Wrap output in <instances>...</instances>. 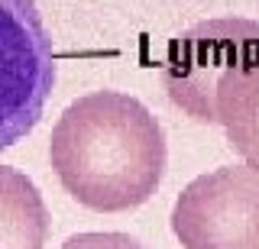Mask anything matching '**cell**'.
<instances>
[{
    "label": "cell",
    "mask_w": 259,
    "mask_h": 249,
    "mask_svg": "<svg viewBox=\"0 0 259 249\" xmlns=\"http://www.w3.org/2000/svg\"><path fill=\"white\" fill-rule=\"evenodd\" d=\"M49 162L81 207L123 214L156 194L168 162L165 130L143 101L123 91H91L62 110Z\"/></svg>",
    "instance_id": "1"
},
{
    "label": "cell",
    "mask_w": 259,
    "mask_h": 249,
    "mask_svg": "<svg viewBox=\"0 0 259 249\" xmlns=\"http://www.w3.org/2000/svg\"><path fill=\"white\" fill-rule=\"evenodd\" d=\"M168 101L204 126H224L230 149L259 172V23L204 20L168 42L162 59Z\"/></svg>",
    "instance_id": "2"
},
{
    "label": "cell",
    "mask_w": 259,
    "mask_h": 249,
    "mask_svg": "<svg viewBox=\"0 0 259 249\" xmlns=\"http://www.w3.org/2000/svg\"><path fill=\"white\" fill-rule=\"evenodd\" d=\"M55 87V52L36 0H0V152L39 126Z\"/></svg>",
    "instance_id": "3"
},
{
    "label": "cell",
    "mask_w": 259,
    "mask_h": 249,
    "mask_svg": "<svg viewBox=\"0 0 259 249\" xmlns=\"http://www.w3.org/2000/svg\"><path fill=\"white\" fill-rule=\"evenodd\" d=\"M182 249H259V172L224 165L182 188L172 207Z\"/></svg>",
    "instance_id": "4"
},
{
    "label": "cell",
    "mask_w": 259,
    "mask_h": 249,
    "mask_svg": "<svg viewBox=\"0 0 259 249\" xmlns=\"http://www.w3.org/2000/svg\"><path fill=\"white\" fill-rule=\"evenodd\" d=\"M52 214L36 181L13 165H0V249H46Z\"/></svg>",
    "instance_id": "5"
},
{
    "label": "cell",
    "mask_w": 259,
    "mask_h": 249,
    "mask_svg": "<svg viewBox=\"0 0 259 249\" xmlns=\"http://www.w3.org/2000/svg\"><path fill=\"white\" fill-rule=\"evenodd\" d=\"M62 249H146L130 233H75L65 239Z\"/></svg>",
    "instance_id": "6"
}]
</instances>
